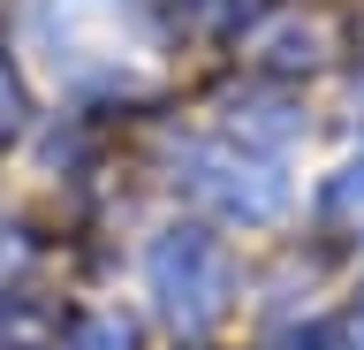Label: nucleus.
I'll return each mask as SVG.
<instances>
[{
	"label": "nucleus",
	"instance_id": "nucleus-1",
	"mask_svg": "<svg viewBox=\"0 0 364 350\" xmlns=\"http://www.w3.org/2000/svg\"><path fill=\"white\" fill-rule=\"evenodd\" d=\"M228 289H235V274H228V252H220L205 229H167V236L152 244V297L167 304L182 327L220 320Z\"/></svg>",
	"mask_w": 364,
	"mask_h": 350
},
{
	"label": "nucleus",
	"instance_id": "nucleus-2",
	"mask_svg": "<svg viewBox=\"0 0 364 350\" xmlns=\"http://www.w3.org/2000/svg\"><path fill=\"white\" fill-rule=\"evenodd\" d=\"M182 175H190L198 198H213V206L235 213V221H273L281 198H289V183H281L273 168L243 160V153H228V145H190V153H182Z\"/></svg>",
	"mask_w": 364,
	"mask_h": 350
},
{
	"label": "nucleus",
	"instance_id": "nucleus-3",
	"mask_svg": "<svg viewBox=\"0 0 364 350\" xmlns=\"http://www.w3.org/2000/svg\"><path fill=\"white\" fill-rule=\"evenodd\" d=\"M318 46H326V31L304 24V8H289L281 24H266L258 38H250V53H266V61H281V69H311Z\"/></svg>",
	"mask_w": 364,
	"mask_h": 350
},
{
	"label": "nucleus",
	"instance_id": "nucleus-4",
	"mask_svg": "<svg viewBox=\"0 0 364 350\" xmlns=\"http://www.w3.org/2000/svg\"><path fill=\"white\" fill-rule=\"evenodd\" d=\"M326 213H334L341 229H357V236H364V160H349L334 183H326Z\"/></svg>",
	"mask_w": 364,
	"mask_h": 350
},
{
	"label": "nucleus",
	"instance_id": "nucleus-5",
	"mask_svg": "<svg viewBox=\"0 0 364 350\" xmlns=\"http://www.w3.org/2000/svg\"><path fill=\"white\" fill-rule=\"evenodd\" d=\"M129 343H136V327L122 320V312H99V320L84 327V343H76V350H129Z\"/></svg>",
	"mask_w": 364,
	"mask_h": 350
}]
</instances>
